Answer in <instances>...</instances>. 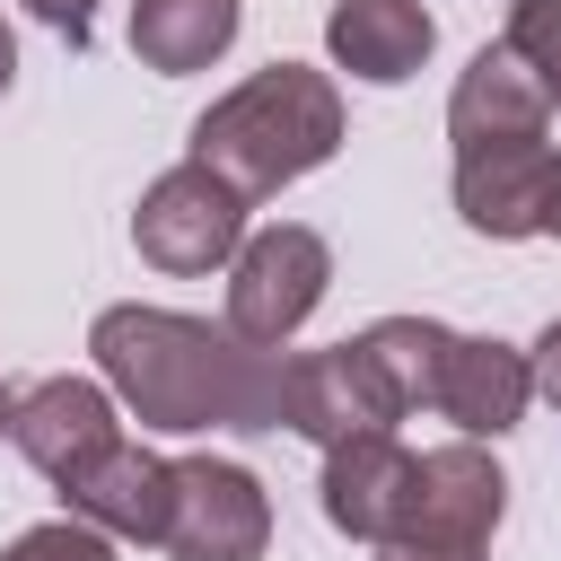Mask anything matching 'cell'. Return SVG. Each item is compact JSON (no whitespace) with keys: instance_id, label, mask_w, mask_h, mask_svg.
<instances>
[{"instance_id":"cell-3","label":"cell","mask_w":561,"mask_h":561,"mask_svg":"<svg viewBox=\"0 0 561 561\" xmlns=\"http://www.w3.org/2000/svg\"><path fill=\"white\" fill-rule=\"evenodd\" d=\"M245 210H254V202H245L228 175H210L202 158H184V167H167V175L140 193L131 245H140V263L193 280V272H210V263H228V254L245 245Z\"/></svg>"},{"instance_id":"cell-8","label":"cell","mask_w":561,"mask_h":561,"mask_svg":"<svg viewBox=\"0 0 561 561\" xmlns=\"http://www.w3.org/2000/svg\"><path fill=\"white\" fill-rule=\"evenodd\" d=\"M9 438H18V456L61 491L70 473H88V465L123 438V421H114V394H105V386H88V377H44L35 394H18Z\"/></svg>"},{"instance_id":"cell-16","label":"cell","mask_w":561,"mask_h":561,"mask_svg":"<svg viewBox=\"0 0 561 561\" xmlns=\"http://www.w3.org/2000/svg\"><path fill=\"white\" fill-rule=\"evenodd\" d=\"M447 324H430V316H377L368 333H359V351H368V368L386 377V394H394V412H421L430 394H438V359H447Z\"/></svg>"},{"instance_id":"cell-10","label":"cell","mask_w":561,"mask_h":561,"mask_svg":"<svg viewBox=\"0 0 561 561\" xmlns=\"http://www.w3.org/2000/svg\"><path fill=\"white\" fill-rule=\"evenodd\" d=\"M543 123H552L543 79H535L508 44H482V53L465 61L456 96H447V140H456V158H465V149H500V140H543Z\"/></svg>"},{"instance_id":"cell-24","label":"cell","mask_w":561,"mask_h":561,"mask_svg":"<svg viewBox=\"0 0 561 561\" xmlns=\"http://www.w3.org/2000/svg\"><path fill=\"white\" fill-rule=\"evenodd\" d=\"M9 412H18V394H9V386H0V438H9Z\"/></svg>"},{"instance_id":"cell-5","label":"cell","mask_w":561,"mask_h":561,"mask_svg":"<svg viewBox=\"0 0 561 561\" xmlns=\"http://www.w3.org/2000/svg\"><path fill=\"white\" fill-rule=\"evenodd\" d=\"M272 543V500L245 465L228 456H175V500H167V561H263Z\"/></svg>"},{"instance_id":"cell-15","label":"cell","mask_w":561,"mask_h":561,"mask_svg":"<svg viewBox=\"0 0 561 561\" xmlns=\"http://www.w3.org/2000/svg\"><path fill=\"white\" fill-rule=\"evenodd\" d=\"M237 44V0H131V53L158 79L210 70Z\"/></svg>"},{"instance_id":"cell-11","label":"cell","mask_w":561,"mask_h":561,"mask_svg":"<svg viewBox=\"0 0 561 561\" xmlns=\"http://www.w3.org/2000/svg\"><path fill=\"white\" fill-rule=\"evenodd\" d=\"M324 517L351 535V543H386L394 517H403V491H412V447L394 430H359V438H333L324 447Z\"/></svg>"},{"instance_id":"cell-4","label":"cell","mask_w":561,"mask_h":561,"mask_svg":"<svg viewBox=\"0 0 561 561\" xmlns=\"http://www.w3.org/2000/svg\"><path fill=\"white\" fill-rule=\"evenodd\" d=\"M324 280H333V245H324L316 228L280 219V228L245 237V245L228 254V333H245V342L280 351V342L316 316Z\"/></svg>"},{"instance_id":"cell-14","label":"cell","mask_w":561,"mask_h":561,"mask_svg":"<svg viewBox=\"0 0 561 561\" xmlns=\"http://www.w3.org/2000/svg\"><path fill=\"white\" fill-rule=\"evenodd\" d=\"M430 44H438V26H430L421 0H342V9L324 18V53H333L351 79H368V88L412 79V70L430 61Z\"/></svg>"},{"instance_id":"cell-2","label":"cell","mask_w":561,"mask_h":561,"mask_svg":"<svg viewBox=\"0 0 561 561\" xmlns=\"http://www.w3.org/2000/svg\"><path fill=\"white\" fill-rule=\"evenodd\" d=\"M333 149H342V96H333V79L307 70V61L254 70L245 88H228V96L193 123V158H202L210 175H228L245 202L316 175Z\"/></svg>"},{"instance_id":"cell-12","label":"cell","mask_w":561,"mask_h":561,"mask_svg":"<svg viewBox=\"0 0 561 561\" xmlns=\"http://www.w3.org/2000/svg\"><path fill=\"white\" fill-rule=\"evenodd\" d=\"M543 193H552V140H500L456 158V210L482 237H543Z\"/></svg>"},{"instance_id":"cell-23","label":"cell","mask_w":561,"mask_h":561,"mask_svg":"<svg viewBox=\"0 0 561 561\" xmlns=\"http://www.w3.org/2000/svg\"><path fill=\"white\" fill-rule=\"evenodd\" d=\"M9 79H18V35L0 26V96H9Z\"/></svg>"},{"instance_id":"cell-21","label":"cell","mask_w":561,"mask_h":561,"mask_svg":"<svg viewBox=\"0 0 561 561\" xmlns=\"http://www.w3.org/2000/svg\"><path fill=\"white\" fill-rule=\"evenodd\" d=\"M377 561H491V552H438V543H377Z\"/></svg>"},{"instance_id":"cell-13","label":"cell","mask_w":561,"mask_h":561,"mask_svg":"<svg viewBox=\"0 0 561 561\" xmlns=\"http://www.w3.org/2000/svg\"><path fill=\"white\" fill-rule=\"evenodd\" d=\"M526 394H535L526 351H508V342H491V333H456L447 359H438V394H430V412H447L465 438H500V430H517Z\"/></svg>"},{"instance_id":"cell-18","label":"cell","mask_w":561,"mask_h":561,"mask_svg":"<svg viewBox=\"0 0 561 561\" xmlns=\"http://www.w3.org/2000/svg\"><path fill=\"white\" fill-rule=\"evenodd\" d=\"M508 53L543 79V96L561 105V0H517L508 9Z\"/></svg>"},{"instance_id":"cell-19","label":"cell","mask_w":561,"mask_h":561,"mask_svg":"<svg viewBox=\"0 0 561 561\" xmlns=\"http://www.w3.org/2000/svg\"><path fill=\"white\" fill-rule=\"evenodd\" d=\"M26 9H35L61 44H88V35H96V0H26Z\"/></svg>"},{"instance_id":"cell-22","label":"cell","mask_w":561,"mask_h":561,"mask_svg":"<svg viewBox=\"0 0 561 561\" xmlns=\"http://www.w3.org/2000/svg\"><path fill=\"white\" fill-rule=\"evenodd\" d=\"M543 237H561V158H552V193H543Z\"/></svg>"},{"instance_id":"cell-9","label":"cell","mask_w":561,"mask_h":561,"mask_svg":"<svg viewBox=\"0 0 561 561\" xmlns=\"http://www.w3.org/2000/svg\"><path fill=\"white\" fill-rule=\"evenodd\" d=\"M167 500H175V456H149L140 438H114L88 473L61 482V508L105 526L114 543H158L167 535Z\"/></svg>"},{"instance_id":"cell-1","label":"cell","mask_w":561,"mask_h":561,"mask_svg":"<svg viewBox=\"0 0 561 561\" xmlns=\"http://www.w3.org/2000/svg\"><path fill=\"white\" fill-rule=\"evenodd\" d=\"M105 386L140 430H280V359L228 316H175V307H105L88 333Z\"/></svg>"},{"instance_id":"cell-20","label":"cell","mask_w":561,"mask_h":561,"mask_svg":"<svg viewBox=\"0 0 561 561\" xmlns=\"http://www.w3.org/2000/svg\"><path fill=\"white\" fill-rule=\"evenodd\" d=\"M526 368H535V394H552V403H561V316L543 324V342L526 351Z\"/></svg>"},{"instance_id":"cell-7","label":"cell","mask_w":561,"mask_h":561,"mask_svg":"<svg viewBox=\"0 0 561 561\" xmlns=\"http://www.w3.org/2000/svg\"><path fill=\"white\" fill-rule=\"evenodd\" d=\"M394 394L386 377L368 368L359 342H333V351H298L280 359V430L333 447V438H359V430H394Z\"/></svg>"},{"instance_id":"cell-17","label":"cell","mask_w":561,"mask_h":561,"mask_svg":"<svg viewBox=\"0 0 561 561\" xmlns=\"http://www.w3.org/2000/svg\"><path fill=\"white\" fill-rule=\"evenodd\" d=\"M0 561H114V535L61 508V517H44V526L9 535V543H0Z\"/></svg>"},{"instance_id":"cell-6","label":"cell","mask_w":561,"mask_h":561,"mask_svg":"<svg viewBox=\"0 0 561 561\" xmlns=\"http://www.w3.org/2000/svg\"><path fill=\"white\" fill-rule=\"evenodd\" d=\"M500 508H508V482L500 465L482 456V438H456V447H430L412 456V491H403V517L386 543H438V552H491L500 535Z\"/></svg>"}]
</instances>
